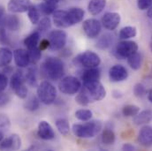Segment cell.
I'll return each mask as SVG.
<instances>
[{
    "label": "cell",
    "instance_id": "cell-1",
    "mask_svg": "<svg viewBox=\"0 0 152 151\" xmlns=\"http://www.w3.org/2000/svg\"><path fill=\"white\" fill-rule=\"evenodd\" d=\"M40 72L42 76L50 80H58L65 74V66L63 61L55 57L46 58L41 65Z\"/></svg>",
    "mask_w": 152,
    "mask_h": 151
},
{
    "label": "cell",
    "instance_id": "cell-2",
    "mask_svg": "<svg viewBox=\"0 0 152 151\" xmlns=\"http://www.w3.org/2000/svg\"><path fill=\"white\" fill-rule=\"evenodd\" d=\"M103 128L101 120H88L84 124H75L72 127L73 133L78 138L89 139L96 136Z\"/></svg>",
    "mask_w": 152,
    "mask_h": 151
},
{
    "label": "cell",
    "instance_id": "cell-3",
    "mask_svg": "<svg viewBox=\"0 0 152 151\" xmlns=\"http://www.w3.org/2000/svg\"><path fill=\"white\" fill-rule=\"evenodd\" d=\"M37 97L44 105L52 104L57 98V89L49 80H43L37 86Z\"/></svg>",
    "mask_w": 152,
    "mask_h": 151
},
{
    "label": "cell",
    "instance_id": "cell-4",
    "mask_svg": "<svg viewBox=\"0 0 152 151\" xmlns=\"http://www.w3.org/2000/svg\"><path fill=\"white\" fill-rule=\"evenodd\" d=\"M74 64L85 68H95L101 64V58L94 51L86 50L76 57L74 59Z\"/></svg>",
    "mask_w": 152,
    "mask_h": 151
},
{
    "label": "cell",
    "instance_id": "cell-5",
    "mask_svg": "<svg viewBox=\"0 0 152 151\" xmlns=\"http://www.w3.org/2000/svg\"><path fill=\"white\" fill-rule=\"evenodd\" d=\"M81 88V82L75 76L64 77L58 83V89L66 96L76 95Z\"/></svg>",
    "mask_w": 152,
    "mask_h": 151
},
{
    "label": "cell",
    "instance_id": "cell-6",
    "mask_svg": "<svg viewBox=\"0 0 152 151\" xmlns=\"http://www.w3.org/2000/svg\"><path fill=\"white\" fill-rule=\"evenodd\" d=\"M83 89L88 94L91 102L101 101L106 96V90L99 80L83 84Z\"/></svg>",
    "mask_w": 152,
    "mask_h": 151
},
{
    "label": "cell",
    "instance_id": "cell-7",
    "mask_svg": "<svg viewBox=\"0 0 152 151\" xmlns=\"http://www.w3.org/2000/svg\"><path fill=\"white\" fill-rule=\"evenodd\" d=\"M49 42H50V49L51 50H61L65 45L66 44L67 35L64 30L61 29H55L52 30L49 34Z\"/></svg>",
    "mask_w": 152,
    "mask_h": 151
},
{
    "label": "cell",
    "instance_id": "cell-8",
    "mask_svg": "<svg viewBox=\"0 0 152 151\" xmlns=\"http://www.w3.org/2000/svg\"><path fill=\"white\" fill-rule=\"evenodd\" d=\"M138 44L134 41H121L115 48V54L119 58H127L134 53L137 52Z\"/></svg>",
    "mask_w": 152,
    "mask_h": 151
},
{
    "label": "cell",
    "instance_id": "cell-9",
    "mask_svg": "<svg viewBox=\"0 0 152 151\" xmlns=\"http://www.w3.org/2000/svg\"><path fill=\"white\" fill-rule=\"evenodd\" d=\"M82 28L88 37L96 38L102 30V23L96 19H88L83 21Z\"/></svg>",
    "mask_w": 152,
    "mask_h": 151
},
{
    "label": "cell",
    "instance_id": "cell-10",
    "mask_svg": "<svg viewBox=\"0 0 152 151\" xmlns=\"http://www.w3.org/2000/svg\"><path fill=\"white\" fill-rule=\"evenodd\" d=\"M21 145L22 142L20 135L12 133L0 142V150H19Z\"/></svg>",
    "mask_w": 152,
    "mask_h": 151
},
{
    "label": "cell",
    "instance_id": "cell-11",
    "mask_svg": "<svg viewBox=\"0 0 152 151\" xmlns=\"http://www.w3.org/2000/svg\"><path fill=\"white\" fill-rule=\"evenodd\" d=\"M120 20H121V17L119 13L114 12H109L104 13V15L102 18L101 23L105 29L113 31L118 27Z\"/></svg>",
    "mask_w": 152,
    "mask_h": 151
},
{
    "label": "cell",
    "instance_id": "cell-12",
    "mask_svg": "<svg viewBox=\"0 0 152 151\" xmlns=\"http://www.w3.org/2000/svg\"><path fill=\"white\" fill-rule=\"evenodd\" d=\"M32 5L30 0H10L7 4V9L12 13H22L28 12Z\"/></svg>",
    "mask_w": 152,
    "mask_h": 151
},
{
    "label": "cell",
    "instance_id": "cell-13",
    "mask_svg": "<svg viewBox=\"0 0 152 151\" xmlns=\"http://www.w3.org/2000/svg\"><path fill=\"white\" fill-rule=\"evenodd\" d=\"M52 20H53V23L58 28H65L72 27L69 20L68 11L56 10L52 14Z\"/></svg>",
    "mask_w": 152,
    "mask_h": 151
},
{
    "label": "cell",
    "instance_id": "cell-14",
    "mask_svg": "<svg viewBox=\"0 0 152 151\" xmlns=\"http://www.w3.org/2000/svg\"><path fill=\"white\" fill-rule=\"evenodd\" d=\"M37 135L43 141H50L55 138V132L50 123L45 120H42L38 124Z\"/></svg>",
    "mask_w": 152,
    "mask_h": 151
},
{
    "label": "cell",
    "instance_id": "cell-15",
    "mask_svg": "<svg viewBox=\"0 0 152 151\" xmlns=\"http://www.w3.org/2000/svg\"><path fill=\"white\" fill-rule=\"evenodd\" d=\"M13 59L15 65L20 68L28 67L30 64V58L28 50L24 49H16L13 52Z\"/></svg>",
    "mask_w": 152,
    "mask_h": 151
},
{
    "label": "cell",
    "instance_id": "cell-16",
    "mask_svg": "<svg viewBox=\"0 0 152 151\" xmlns=\"http://www.w3.org/2000/svg\"><path fill=\"white\" fill-rule=\"evenodd\" d=\"M128 72L121 65H115L109 70V78L113 82H121L127 79Z\"/></svg>",
    "mask_w": 152,
    "mask_h": 151
},
{
    "label": "cell",
    "instance_id": "cell-17",
    "mask_svg": "<svg viewBox=\"0 0 152 151\" xmlns=\"http://www.w3.org/2000/svg\"><path fill=\"white\" fill-rule=\"evenodd\" d=\"M138 142L143 147H152V126H143L138 134Z\"/></svg>",
    "mask_w": 152,
    "mask_h": 151
},
{
    "label": "cell",
    "instance_id": "cell-18",
    "mask_svg": "<svg viewBox=\"0 0 152 151\" xmlns=\"http://www.w3.org/2000/svg\"><path fill=\"white\" fill-rule=\"evenodd\" d=\"M2 26L4 27L7 30H10L12 32H16L20 28V20L18 18V16L14 14L7 15L5 16L4 21Z\"/></svg>",
    "mask_w": 152,
    "mask_h": 151
},
{
    "label": "cell",
    "instance_id": "cell-19",
    "mask_svg": "<svg viewBox=\"0 0 152 151\" xmlns=\"http://www.w3.org/2000/svg\"><path fill=\"white\" fill-rule=\"evenodd\" d=\"M106 6V0H89L88 4V10L93 16L100 14Z\"/></svg>",
    "mask_w": 152,
    "mask_h": 151
},
{
    "label": "cell",
    "instance_id": "cell-20",
    "mask_svg": "<svg viewBox=\"0 0 152 151\" xmlns=\"http://www.w3.org/2000/svg\"><path fill=\"white\" fill-rule=\"evenodd\" d=\"M100 76H101V73L97 67L87 68V70L84 71L83 74L81 76V79H82L83 84H85V83H89V82L99 80Z\"/></svg>",
    "mask_w": 152,
    "mask_h": 151
},
{
    "label": "cell",
    "instance_id": "cell-21",
    "mask_svg": "<svg viewBox=\"0 0 152 151\" xmlns=\"http://www.w3.org/2000/svg\"><path fill=\"white\" fill-rule=\"evenodd\" d=\"M67 11H68L71 26L76 25L83 20L84 15H85V12L83 9H81L80 7H72Z\"/></svg>",
    "mask_w": 152,
    "mask_h": 151
},
{
    "label": "cell",
    "instance_id": "cell-22",
    "mask_svg": "<svg viewBox=\"0 0 152 151\" xmlns=\"http://www.w3.org/2000/svg\"><path fill=\"white\" fill-rule=\"evenodd\" d=\"M25 75L22 71L18 70L15 73L12 74L10 80V86L11 88L15 92L18 88H20L21 86L25 85Z\"/></svg>",
    "mask_w": 152,
    "mask_h": 151
},
{
    "label": "cell",
    "instance_id": "cell-23",
    "mask_svg": "<svg viewBox=\"0 0 152 151\" xmlns=\"http://www.w3.org/2000/svg\"><path fill=\"white\" fill-rule=\"evenodd\" d=\"M151 121L152 110H144L142 112H139V113L136 114L133 118V122L136 125H145Z\"/></svg>",
    "mask_w": 152,
    "mask_h": 151
},
{
    "label": "cell",
    "instance_id": "cell-24",
    "mask_svg": "<svg viewBox=\"0 0 152 151\" xmlns=\"http://www.w3.org/2000/svg\"><path fill=\"white\" fill-rule=\"evenodd\" d=\"M13 58L12 51L7 47H0V67L8 66Z\"/></svg>",
    "mask_w": 152,
    "mask_h": 151
},
{
    "label": "cell",
    "instance_id": "cell-25",
    "mask_svg": "<svg viewBox=\"0 0 152 151\" xmlns=\"http://www.w3.org/2000/svg\"><path fill=\"white\" fill-rule=\"evenodd\" d=\"M25 80L29 87H37V69L36 66H31L28 68L27 73L25 74Z\"/></svg>",
    "mask_w": 152,
    "mask_h": 151
},
{
    "label": "cell",
    "instance_id": "cell-26",
    "mask_svg": "<svg viewBox=\"0 0 152 151\" xmlns=\"http://www.w3.org/2000/svg\"><path fill=\"white\" fill-rule=\"evenodd\" d=\"M114 42V36L113 34H104L101 37L97 40L96 47L100 50H106L112 46Z\"/></svg>",
    "mask_w": 152,
    "mask_h": 151
},
{
    "label": "cell",
    "instance_id": "cell-27",
    "mask_svg": "<svg viewBox=\"0 0 152 151\" xmlns=\"http://www.w3.org/2000/svg\"><path fill=\"white\" fill-rule=\"evenodd\" d=\"M40 33L37 31H34L30 35H28L27 37L24 39V45L27 47L28 50L38 47V43L40 42Z\"/></svg>",
    "mask_w": 152,
    "mask_h": 151
},
{
    "label": "cell",
    "instance_id": "cell-28",
    "mask_svg": "<svg viewBox=\"0 0 152 151\" xmlns=\"http://www.w3.org/2000/svg\"><path fill=\"white\" fill-rule=\"evenodd\" d=\"M142 61V55L138 52H135L127 58V63H128L129 66L134 71H137L141 68Z\"/></svg>",
    "mask_w": 152,
    "mask_h": 151
},
{
    "label": "cell",
    "instance_id": "cell-29",
    "mask_svg": "<svg viewBox=\"0 0 152 151\" xmlns=\"http://www.w3.org/2000/svg\"><path fill=\"white\" fill-rule=\"evenodd\" d=\"M137 35V29L134 26H127L124 27L123 28L120 29L118 36L122 40H127L130 38L135 37Z\"/></svg>",
    "mask_w": 152,
    "mask_h": 151
},
{
    "label": "cell",
    "instance_id": "cell-30",
    "mask_svg": "<svg viewBox=\"0 0 152 151\" xmlns=\"http://www.w3.org/2000/svg\"><path fill=\"white\" fill-rule=\"evenodd\" d=\"M56 127L58 132L64 135L67 136L70 133V125L67 119L66 118H58L56 120Z\"/></svg>",
    "mask_w": 152,
    "mask_h": 151
},
{
    "label": "cell",
    "instance_id": "cell-31",
    "mask_svg": "<svg viewBox=\"0 0 152 151\" xmlns=\"http://www.w3.org/2000/svg\"><path fill=\"white\" fill-rule=\"evenodd\" d=\"M38 9L40 12L45 16H48L50 14H53V12L57 10V4H50L47 2H42L38 4Z\"/></svg>",
    "mask_w": 152,
    "mask_h": 151
},
{
    "label": "cell",
    "instance_id": "cell-32",
    "mask_svg": "<svg viewBox=\"0 0 152 151\" xmlns=\"http://www.w3.org/2000/svg\"><path fill=\"white\" fill-rule=\"evenodd\" d=\"M115 139H116L115 133L111 128H105L103 131L101 140H102V142L104 145H112V144H113L114 142H115Z\"/></svg>",
    "mask_w": 152,
    "mask_h": 151
},
{
    "label": "cell",
    "instance_id": "cell-33",
    "mask_svg": "<svg viewBox=\"0 0 152 151\" xmlns=\"http://www.w3.org/2000/svg\"><path fill=\"white\" fill-rule=\"evenodd\" d=\"M28 12V17L30 20V22L34 25H37L39 23L40 21V16H41V12L39 11L37 6L36 5H32L28 11L27 12Z\"/></svg>",
    "mask_w": 152,
    "mask_h": 151
},
{
    "label": "cell",
    "instance_id": "cell-34",
    "mask_svg": "<svg viewBox=\"0 0 152 151\" xmlns=\"http://www.w3.org/2000/svg\"><path fill=\"white\" fill-rule=\"evenodd\" d=\"M40 103L41 102L37 96H32L25 103V108L29 112H36L40 107Z\"/></svg>",
    "mask_w": 152,
    "mask_h": 151
},
{
    "label": "cell",
    "instance_id": "cell-35",
    "mask_svg": "<svg viewBox=\"0 0 152 151\" xmlns=\"http://www.w3.org/2000/svg\"><path fill=\"white\" fill-rule=\"evenodd\" d=\"M51 28V20L49 17H44L42 20H40L38 23L37 31L40 34H45L47 33Z\"/></svg>",
    "mask_w": 152,
    "mask_h": 151
},
{
    "label": "cell",
    "instance_id": "cell-36",
    "mask_svg": "<svg viewBox=\"0 0 152 151\" xmlns=\"http://www.w3.org/2000/svg\"><path fill=\"white\" fill-rule=\"evenodd\" d=\"M75 116V117L78 120L86 122V121L91 119L92 112L90 110H88V109H80V110L76 111Z\"/></svg>",
    "mask_w": 152,
    "mask_h": 151
},
{
    "label": "cell",
    "instance_id": "cell-37",
    "mask_svg": "<svg viewBox=\"0 0 152 151\" xmlns=\"http://www.w3.org/2000/svg\"><path fill=\"white\" fill-rule=\"evenodd\" d=\"M75 101L78 104H80V105H81V106H87V105H88L90 103H92L91 100H90V98L88 97V94L84 91V89H82V90L76 96Z\"/></svg>",
    "mask_w": 152,
    "mask_h": 151
},
{
    "label": "cell",
    "instance_id": "cell-38",
    "mask_svg": "<svg viewBox=\"0 0 152 151\" xmlns=\"http://www.w3.org/2000/svg\"><path fill=\"white\" fill-rule=\"evenodd\" d=\"M140 108L137 105L134 104H127L123 107L122 109V114L125 117H134L136 114L139 113Z\"/></svg>",
    "mask_w": 152,
    "mask_h": 151
},
{
    "label": "cell",
    "instance_id": "cell-39",
    "mask_svg": "<svg viewBox=\"0 0 152 151\" xmlns=\"http://www.w3.org/2000/svg\"><path fill=\"white\" fill-rule=\"evenodd\" d=\"M28 54H29V58H30V63L36 65L41 59L42 50L39 49V47H36L34 49L28 50Z\"/></svg>",
    "mask_w": 152,
    "mask_h": 151
},
{
    "label": "cell",
    "instance_id": "cell-40",
    "mask_svg": "<svg viewBox=\"0 0 152 151\" xmlns=\"http://www.w3.org/2000/svg\"><path fill=\"white\" fill-rule=\"evenodd\" d=\"M11 127V120L5 114H0V131H6Z\"/></svg>",
    "mask_w": 152,
    "mask_h": 151
},
{
    "label": "cell",
    "instance_id": "cell-41",
    "mask_svg": "<svg viewBox=\"0 0 152 151\" xmlns=\"http://www.w3.org/2000/svg\"><path fill=\"white\" fill-rule=\"evenodd\" d=\"M134 94L137 97H143L147 94V90L142 84L137 83L134 88Z\"/></svg>",
    "mask_w": 152,
    "mask_h": 151
},
{
    "label": "cell",
    "instance_id": "cell-42",
    "mask_svg": "<svg viewBox=\"0 0 152 151\" xmlns=\"http://www.w3.org/2000/svg\"><path fill=\"white\" fill-rule=\"evenodd\" d=\"M0 44L2 45L10 44V40L6 33V28L3 26H0Z\"/></svg>",
    "mask_w": 152,
    "mask_h": 151
},
{
    "label": "cell",
    "instance_id": "cell-43",
    "mask_svg": "<svg viewBox=\"0 0 152 151\" xmlns=\"http://www.w3.org/2000/svg\"><path fill=\"white\" fill-rule=\"evenodd\" d=\"M137 6L142 11L148 10L152 6V0H137Z\"/></svg>",
    "mask_w": 152,
    "mask_h": 151
},
{
    "label": "cell",
    "instance_id": "cell-44",
    "mask_svg": "<svg viewBox=\"0 0 152 151\" xmlns=\"http://www.w3.org/2000/svg\"><path fill=\"white\" fill-rule=\"evenodd\" d=\"M14 93L16 94V96L18 97H20L21 99H25L28 96V88H27L26 85H23L20 88H18Z\"/></svg>",
    "mask_w": 152,
    "mask_h": 151
},
{
    "label": "cell",
    "instance_id": "cell-45",
    "mask_svg": "<svg viewBox=\"0 0 152 151\" xmlns=\"http://www.w3.org/2000/svg\"><path fill=\"white\" fill-rule=\"evenodd\" d=\"M8 85V78L4 74L0 73V92L5 90Z\"/></svg>",
    "mask_w": 152,
    "mask_h": 151
},
{
    "label": "cell",
    "instance_id": "cell-46",
    "mask_svg": "<svg viewBox=\"0 0 152 151\" xmlns=\"http://www.w3.org/2000/svg\"><path fill=\"white\" fill-rule=\"evenodd\" d=\"M9 102H10V96L7 94L4 93V91L0 92V107H4L7 105Z\"/></svg>",
    "mask_w": 152,
    "mask_h": 151
},
{
    "label": "cell",
    "instance_id": "cell-47",
    "mask_svg": "<svg viewBox=\"0 0 152 151\" xmlns=\"http://www.w3.org/2000/svg\"><path fill=\"white\" fill-rule=\"evenodd\" d=\"M38 47H39V49H40L41 50H46L47 48H49V47H50L49 40H47V39H43V40H42V41H41V42H40V45H39Z\"/></svg>",
    "mask_w": 152,
    "mask_h": 151
},
{
    "label": "cell",
    "instance_id": "cell-48",
    "mask_svg": "<svg viewBox=\"0 0 152 151\" xmlns=\"http://www.w3.org/2000/svg\"><path fill=\"white\" fill-rule=\"evenodd\" d=\"M136 150V148L133 145V144H130V143H125L123 146H122V150L125 151H134Z\"/></svg>",
    "mask_w": 152,
    "mask_h": 151
},
{
    "label": "cell",
    "instance_id": "cell-49",
    "mask_svg": "<svg viewBox=\"0 0 152 151\" xmlns=\"http://www.w3.org/2000/svg\"><path fill=\"white\" fill-rule=\"evenodd\" d=\"M5 11H4V8L0 5V26L3 25L4 21V19H5Z\"/></svg>",
    "mask_w": 152,
    "mask_h": 151
},
{
    "label": "cell",
    "instance_id": "cell-50",
    "mask_svg": "<svg viewBox=\"0 0 152 151\" xmlns=\"http://www.w3.org/2000/svg\"><path fill=\"white\" fill-rule=\"evenodd\" d=\"M113 96L115 98H120V97L122 96V94H121V92H119L118 90H115V91H113Z\"/></svg>",
    "mask_w": 152,
    "mask_h": 151
},
{
    "label": "cell",
    "instance_id": "cell-51",
    "mask_svg": "<svg viewBox=\"0 0 152 151\" xmlns=\"http://www.w3.org/2000/svg\"><path fill=\"white\" fill-rule=\"evenodd\" d=\"M147 15L149 18H152V6H151L148 10H147Z\"/></svg>",
    "mask_w": 152,
    "mask_h": 151
},
{
    "label": "cell",
    "instance_id": "cell-52",
    "mask_svg": "<svg viewBox=\"0 0 152 151\" xmlns=\"http://www.w3.org/2000/svg\"><path fill=\"white\" fill-rule=\"evenodd\" d=\"M44 2H47V3H50V4H58L60 0H43Z\"/></svg>",
    "mask_w": 152,
    "mask_h": 151
},
{
    "label": "cell",
    "instance_id": "cell-53",
    "mask_svg": "<svg viewBox=\"0 0 152 151\" xmlns=\"http://www.w3.org/2000/svg\"><path fill=\"white\" fill-rule=\"evenodd\" d=\"M148 99H149V101L152 103V88L150 90V92H149V95H148Z\"/></svg>",
    "mask_w": 152,
    "mask_h": 151
},
{
    "label": "cell",
    "instance_id": "cell-54",
    "mask_svg": "<svg viewBox=\"0 0 152 151\" xmlns=\"http://www.w3.org/2000/svg\"><path fill=\"white\" fill-rule=\"evenodd\" d=\"M4 139V133H3V131H0V142L3 141Z\"/></svg>",
    "mask_w": 152,
    "mask_h": 151
},
{
    "label": "cell",
    "instance_id": "cell-55",
    "mask_svg": "<svg viewBox=\"0 0 152 151\" xmlns=\"http://www.w3.org/2000/svg\"><path fill=\"white\" fill-rule=\"evenodd\" d=\"M147 78H148V79H152V66L151 71H150V73H149V74L147 76Z\"/></svg>",
    "mask_w": 152,
    "mask_h": 151
},
{
    "label": "cell",
    "instance_id": "cell-56",
    "mask_svg": "<svg viewBox=\"0 0 152 151\" xmlns=\"http://www.w3.org/2000/svg\"><path fill=\"white\" fill-rule=\"evenodd\" d=\"M150 47H151V51H152V38H151V43H150Z\"/></svg>",
    "mask_w": 152,
    "mask_h": 151
}]
</instances>
